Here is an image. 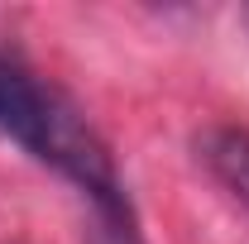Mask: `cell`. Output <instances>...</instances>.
<instances>
[{
  "instance_id": "1",
  "label": "cell",
  "mask_w": 249,
  "mask_h": 244,
  "mask_svg": "<svg viewBox=\"0 0 249 244\" xmlns=\"http://www.w3.org/2000/svg\"><path fill=\"white\" fill-rule=\"evenodd\" d=\"M62 101H67L62 91L34 82L24 67H15V62L0 58V134H5V139H15L19 149H29L34 158H38V149H43L48 129L58 120Z\"/></svg>"
},
{
  "instance_id": "2",
  "label": "cell",
  "mask_w": 249,
  "mask_h": 244,
  "mask_svg": "<svg viewBox=\"0 0 249 244\" xmlns=\"http://www.w3.org/2000/svg\"><path fill=\"white\" fill-rule=\"evenodd\" d=\"M196 158L249 211V129H240V124H211V129H201L196 134Z\"/></svg>"
},
{
  "instance_id": "3",
  "label": "cell",
  "mask_w": 249,
  "mask_h": 244,
  "mask_svg": "<svg viewBox=\"0 0 249 244\" xmlns=\"http://www.w3.org/2000/svg\"><path fill=\"white\" fill-rule=\"evenodd\" d=\"M96 244H139V240H134V230H124V225H106V220H101Z\"/></svg>"
}]
</instances>
